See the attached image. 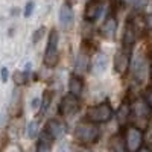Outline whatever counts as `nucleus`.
<instances>
[{
	"label": "nucleus",
	"instance_id": "obj_29",
	"mask_svg": "<svg viewBox=\"0 0 152 152\" xmlns=\"http://www.w3.org/2000/svg\"><path fill=\"white\" fill-rule=\"evenodd\" d=\"M149 73L152 76V55H151V64H149Z\"/></svg>",
	"mask_w": 152,
	"mask_h": 152
},
{
	"label": "nucleus",
	"instance_id": "obj_6",
	"mask_svg": "<svg viewBox=\"0 0 152 152\" xmlns=\"http://www.w3.org/2000/svg\"><path fill=\"white\" fill-rule=\"evenodd\" d=\"M131 55H132V47L122 46L120 50H117V53L114 55V70L119 75H125L129 69L131 64Z\"/></svg>",
	"mask_w": 152,
	"mask_h": 152
},
{
	"label": "nucleus",
	"instance_id": "obj_10",
	"mask_svg": "<svg viewBox=\"0 0 152 152\" xmlns=\"http://www.w3.org/2000/svg\"><path fill=\"white\" fill-rule=\"evenodd\" d=\"M100 35H102L105 40H114L117 32V18L114 14H108L107 18L104 20L102 26H100Z\"/></svg>",
	"mask_w": 152,
	"mask_h": 152
},
{
	"label": "nucleus",
	"instance_id": "obj_25",
	"mask_svg": "<svg viewBox=\"0 0 152 152\" xmlns=\"http://www.w3.org/2000/svg\"><path fill=\"white\" fill-rule=\"evenodd\" d=\"M34 6H35V3L34 2H28L26 3V8H24V17H29L31 14H32V11H34Z\"/></svg>",
	"mask_w": 152,
	"mask_h": 152
},
{
	"label": "nucleus",
	"instance_id": "obj_16",
	"mask_svg": "<svg viewBox=\"0 0 152 152\" xmlns=\"http://www.w3.org/2000/svg\"><path fill=\"white\" fill-rule=\"evenodd\" d=\"M116 117H117L119 125H125L126 122L129 120V117H131V102H129L128 97L120 104V107H119V110L116 113Z\"/></svg>",
	"mask_w": 152,
	"mask_h": 152
},
{
	"label": "nucleus",
	"instance_id": "obj_27",
	"mask_svg": "<svg viewBox=\"0 0 152 152\" xmlns=\"http://www.w3.org/2000/svg\"><path fill=\"white\" fill-rule=\"evenodd\" d=\"M38 107H41V99L35 97V99L32 100V108H38Z\"/></svg>",
	"mask_w": 152,
	"mask_h": 152
},
{
	"label": "nucleus",
	"instance_id": "obj_14",
	"mask_svg": "<svg viewBox=\"0 0 152 152\" xmlns=\"http://www.w3.org/2000/svg\"><path fill=\"white\" fill-rule=\"evenodd\" d=\"M108 67V56L102 52H97L93 58V62H91V70L94 75H99V73H104Z\"/></svg>",
	"mask_w": 152,
	"mask_h": 152
},
{
	"label": "nucleus",
	"instance_id": "obj_17",
	"mask_svg": "<svg viewBox=\"0 0 152 152\" xmlns=\"http://www.w3.org/2000/svg\"><path fill=\"white\" fill-rule=\"evenodd\" d=\"M52 145H53V138L43 129L37 142V152H52Z\"/></svg>",
	"mask_w": 152,
	"mask_h": 152
},
{
	"label": "nucleus",
	"instance_id": "obj_28",
	"mask_svg": "<svg viewBox=\"0 0 152 152\" xmlns=\"http://www.w3.org/2000/svg\"><path fill=\"white\" fill-rule=\"evenodd\" d=\"M137 152H152V151H151L149 148H146V146H142V148H140V149H138Z\"/></svg>",
	"mask_w": 152,
	"mask_h": 152
},
{
	"label": "nucleus",
	"instance_id": "obj_19",
	"mask_svg": "<svg viewBox=\"0 0 152 152\" xmlns=\"http://www.w3.org/2000/svg\"><path fill=\"white\" fill-rule=\"evenodd\" d=\"M52 97H53V94L50 93V91H44V96H43V99H41V110H40V114H44V113L47 111L50 102H52Z\"/></svg>",
	"mask_w": 152,
	"mask_h": 152
},
{
	"label": "nucleus",
	"instance_id": "obj_23",
	"mask_svg": "<svg viewBox=\"0 0 152 152\" xmlns=\"http://www.w3.org/2000/svg\"><path fill=\"white\" fill-rule=\"evenodd\" d=\"M46 32V28H40V29H37L35 32H34V37H32V43H38L41 40V37H43V34Z\"/></svg>",
	"mask_w": 152,
	"mask_h": 152
},
{
	"label": "nucleus",
	"instance_id": "obj_30",
	"mask_svg": "<svg viewBox=\"0 0 152 152\" xmlns=\"http://www.w3.org/2000/svg\"><path fill=\"white\" fill-rule=\"evenodd\" d=\"M82 152H93V151H90V149H82Z\"/></svg>",
	"mask_w": 152,
	"mask_h": 152
},
{
	"label": "nucleus",
	"instance_id": "obj_22",
	"mask_svg": "<svg viewBox=\"0 0 152 152\" xmlns=\"http://www.w3.org/2000/svg\"><path fill=\"white\" fill-rule=\"evenodd\" d=\"M14 81H15L18 85L26 84V82H28V72H17V73L14 75Z\"/></svg>",
	"mask_w": 152,
	"mask_h": 152
},
{
	"label": "nucleus",
	"instance_id": "obj_18",
	"mask_svg": "<svg viewBox=\"0 0 152 152\" xmlns=\"http://www.w3.org/2000/svg\"><path fill=\"white\" fill-rule=\"evenodd\" d=\"M88 69V53L82 49L78 58H76V70L78 72H85Z\"/></svg>",
	"mask_w": 152,
	"mask_h": 152
},
{
	"label": "nucleus",
	"instance_id": "obj_2",
	"mask_svg": "<svg viewBox=\"0 0 152 152\" xmlns=\"http://www.w3.org/2000/svg\"><path fill=\"white\" fill-rule=\"evenodd\" d=\"M111 119H113V107L110 105V102H102V104L93 105L85 113V120L93 122L96 125L107 123Z\"/></svg>",
	"mask_w": 152,
	"mask_h": 152
},
{
	"label": "nucleus",
	"instance_id": "obj_15",
	"mask_svg": "<svg viewBox=\"0 0 152 152\" xmlns=\"http://www.w3.org/2000/svg\"><path fill=\"white\" fill-rule=\"evenodd\" d=\"M82 91H84V81L78 73H73L69 79V93L79 97Z\"/></svg>",
	"mask_w": 152,
	"mask_h": 152
},
{
	"label": "nucleus",
	"instance_id": "obj_3",
	"mask_svg": "<svg viewBox=\"0 0 152 152\" xmlns=\"http://www.w3.org/2000/svg\"><path fill=\"white\" fill-rule=\"evenodd\" d=\"M58 41H59V35L56 29H52L49 34V40H47V47L44 52V66L46 67H55L59 61V50H58Z\"/></svg>",
	"mask_w": 152,
	"mask_h": 152
},
{
	"label": "nucleus",
	"instance_id": "obj_21",
	"mask_svg": "<svg viewBox=\"0 0 152 152\" xmlns=\"http://www.w3.org/2000/svg\"><path fill=\"white\" fill-rule=\"evenodd\" d=\"M146 2H148V0H123V3H125V5L132 6V8H135V9L143 8V6L146 5Z\"/></svg>",
	"mask_w": 152,
	"mask_h": 152
},
{
	"label": "nucleus",
	"instance_id": "obj_9",
	"mask_svg": "<svg viewBox=\"0 0 152 152\" xmlns=\"http://www.w3.org/2000/svg\"><path fill=\"white\" fill-rule=\"evenodd\" d=\"M104 11V2L102 0H88L85 9H84V20L87 23H94Z\"/></svg>",
	"mask_w": 152,
	"mask_h": 152
},
{
	"label": "nucleus",
	"instance_id": "obj_4",
	"mask_svg": "<svg viewBox=\"0 0 152 152\" xmlns=\"http://www.w3.org/2000/svg\"><path fill=\"white\" fill-rule=\"evenodd\" d=\"M125 140H126V148L128 152H137L143 146V129H140L135 125L126 126V129L123 131Z\"/></svg>",
	"mask_w": 152,
	"mask_h": 152
},
{
	"label": "nucleus",
	"instance_id": "obj_8",
	"mask_svg": "<svg viewBox=\"0 0 152 152\" xmlns=\"http://www.w3.org/2000/svg\"><path fill=\"white\" fill-rule=\"evenodd\" d=\"M148 70H149V67H148V61H146L145 55L143 53H138L137 58L132 62V76H134V81L137 84L145 82L146 76H148Z\"/></svg>",
	"mask_w": 152,
	"mask_h": 152
},
{
	"label": "nucleus",
	"instance_id": "obj_24",
	"mask_svg": "<svg viewBox=\"0 0 152 152\" xmlns=\"http://www.w3.org/2000/svg\"><path fill=\"white\" fill-rule=\"evenodd\" d=\"M143 97L146 99V102L149 104V107H151V110H152V85H149V87L146 88V91H145Z\"/></svg>",
	"mask_w": 152,
	"mask_h": 152
},
{
	"label": "nucleus",
	"instance_id": "obj_1",
	"mask_svg": "<svg viewBox=\"0 0 152 152\" xmlns=\"http://www.w3.org/2000/svg\"><path fill=\"white\" fill-rule=\"evenodd\" d=\"M73 137L75 140L82 146H91L94 143H97L99 137H100V129L99 125L88 122V120H82L75 126L73 131Z\"/></svg>",
	"mask_w": 152,
	"mask_h": 152
},
{
	"label": "nucleus",
	"instance_id": "obj_26",
	"mask_svg": "<svg viewBox=\"0 0 152 152\" xmlns=\"http://www.w3.org/2000/svg\"><path fill=\"white\" fill-rule=\"evenodd\" d=\"M0 75H2V81H3V82H6V81H8V69H6V67H3L2 70H0Z\"/></svg>",
	"mask_w": 152,
	"mask_h": 152
},
{
	"label": "nucleus",
	"instance_id": "obj_13",
	"mask_svg": "<svg viewBox=\"0 0 152 152\" xmlns=\"http://www.w3.org/2000/svg\"><path fill=\"white\" fill-rule=\"evenodd\" d=\"M108 148L111 152H128L126 148V140H125V134L123 132H117L110 138Z\"/></svg>",
	"mask_w": 152,
	"mask_h": 152
},
{
	"label": "nucleus",
	"instance_id": "obj_20",
	"mask_svg": "<svg viewBox=\"0 0 152 152\" xmlns=\"http://www.w3.org/2000/svg\"><path fill=\"white\" fill-rule=\"evenodd\" d=\"M38 132H40V131H38V122H31L29 125H28V137L29 138H35L37 135H38Z\"/></svg>",
	"mask_w": 152,
	"mask_h": 152
},
{
	"label": "nucleus",
	"instance_id": "obj_12",
	"mask_svg": "<svg viewBox=\"0 0 152 152\" xmlns=\"http://www.w3.org/2000/svg\"><path fill=\"white\" fill-rule=\"evenodd\" d=\"M44 131L53 138V140H56V138H59V137H62L66 134V131H67V126H66V123L64 122H61V120H58V119H50L47 123H46V126H44Z\"/></svg>",
	"mask_w": 152,
	"mask_h": 152
},
{
	"label": "nucleus",
	"instance_id": "obj_7",
	"mask_svg": "<svg viewBox=\"0 0 152 152\" xmlns=\"http://www.w3.org/2000/svg\"><path fill=\"white\" fill-rule=\"evenodd\" d=\"M81 108V100L78 96H73V94H66L64 97L61 99L59 102V114L64 117H69V116H73L75 113H78Z\"/></svg>",
	"mask_w": 152,
	"mask_h": 152
},
{
	"label": "nucleus",
	"instance_id": "obj_11",
	"mask_svg": "<svg viewBox=\"0 0 152 152\" xmlns=\"http://www.w3.org/2000/svg\"><path fill=\"white\" fill-rule=\"evenodd\" d=\"M59 23L64 31H70L75 24V12L70 3H62L59 9Z\"/></svg>",
	"mask_w": 152,
	"mask_h": 152
},
{
	"label": "nucleus",
	"instance_id": "obj_5",
	"mask_svg": "<svg viewBox=\"0 0 152 152\" xmlns=\"http://www.w3.org/2000/svg\"><path fill=\"white\" fill-rule=\"evenodd\" d=\"M152 110L145 97H137L131 104V116H134L137 122H143V126H146V123L149 122Z\"/></svg>",
	"mask_w": 152,
	"mask_h": 152
}]
</instances>
